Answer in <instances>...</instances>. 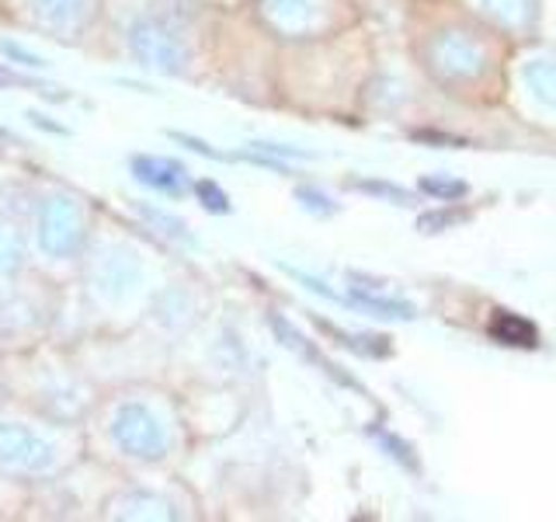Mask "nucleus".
<instances>
[{
  "mask_svg": "<svg viewBox=\"0 0 556 522\" xmlns=\"http://www.w3.org/2000/svg\"><path fill=\"white\" fill-rule=\"evenodd\" d=\"M35 240L49 258H80L87 248V216L74 196L52 191L35 209Z\"/></svg>",
  "mask_w": 556,
  "mask_h": 522,
  "instance_id": "obj_1",
  "label": "nucleus"
},
{
  "mask_svg": "<svg viewBox=\"0 0 556 522\" xmlns=\"http://www.w3.org/2000/svg\"><path fill=\"white\" fill-rule=\"evenodd\" d=\"M109 435L129 460H143V463L164 460L170 449V428L150 405H143V400L118 405L109 422Z\"/></svg>",
  "mask_w": 556,
  "mask_h": 522,
  "instance_id": "obj_2",
  "label": "nucleus"
},
{
  "mask_svg": "<svg viewBox=\"0 0 556 522\" xmlns=\"http://www.w3.org/2000/svg\"><path fill=\"white\" fill-rule=\"evenodd\" d=\"M129 52L139 66L153 70V74H185V66L191 60L185 35L174 28L167 17L161 14H143L129 25Z\"/></svg>",
  "mask_w": 556,
  "mask_h": 522,
  "instance_id": "obj_3",
  "label": "nucleus"
},
{
  "mask_svg": "<svg viewBox=\"0 0 556 522\" xmlns=\"http://www.w3.org/2000/svg\"><path fill=\"white\" fill-rule=\"evenodd\" d=\"M56 463L60 452L46 435L17 422H0V467L4 470L25 477H42L49 470H56Z\"/></svg>",
  "mask_w": 556,
  "mask_h": 522,
  "instance_id": "obj_4",
  "label": "nucleus"
},
{
  "mask_svg": "<svg viewBox=\"0 0 556 522\" xmlns=\"http://www.w3.org/2000/svg\"><path fill=\"white\" fill-rule=\"evenodd\" d=\"M28 14L49 39H80L94 22V0H28Z\"/></svg>",
  "mask_w": 556,
  "mask_h": 522,
  "instance_id": "obj_5",
  "label": "nucleus"
},
{
  "mask_svg": "<svg viewBox=\"0 0 556 522\" xmlns=\"http://www.w3.org/2000/svg\"><path fill=\"white\" fill-rule=\"evenodd\" d=\"M139 278H143V265H139L136 254H129V251L109 248L94 258L91 283L104 300H126V296L139 286Z\"/></svg>",
  "mask_w": 556,
  "mask_h": 522,
  "instance_id": "obj_6",
  "label": "nucleus"
},
{
  "mask_svg": "<svg viewBox=\"0 0 556 522\" xmlns=\"http://www.w3.org/2000/svg\"><path fill=\"white\" fill-rule=\"evenodd\" d=\"M129 171L143 188L156 191V196H167V199H181L191 185L185 164L170 161V157H156V153H136L129 161Z\"/></svg>",
  "mask_w": 556,
  "mask_h": 522,
  "instance_id": "obj_7",
  "label": "nucleus"
},
{
  "mask_svg": "<svg viewBox=\"0 0 556 522\" xmlns=\"http://www.w3.org/2000/svg\"><path fill=\"white\" fill-rule=\"evenodd\" d=\"M112 505H115V515H122V519H170L174 515V505L164 495L143 492V487L118 495Z\"/></svg>",
  "mask_w": 556,
  "mask_h": 522,
  "instance_id": "obj_8",
  "label": "nucleus"
},
{
  "mask_svg": "<svg viewBox=\"0 0 556 522\" xmlns=\"http://www.w3.org/2000/svg\"><path fill=\"white\" fill-rule=\"evenodd\" d=\"M136 213L150 223V231L164 234V237H170V240H178V244H191V240H195V237H191V231H188V223H185V220L170 216V213H164V209H156V206H150V202H136Z\"/></svg>",
  "mask_w": 556,
  "mask_h": 522,
  "instance_id": "obj_9",
  "label": "nucleus"
},
{
  "mask_svg": "<svg viewBox=\"0 0 556 522\" xmlns=\"http://www.w3.org/2000/svg\"><path fill=\"white\" fill-rule=\"evenodd\" d=\"M265 14L282 32H295V28H306L309 4L306 0H265Z\"/></svg>",
  "mask_w": 556,
  "mask_h": 522,
  "instance_id": "obj_10",
  "label": "nucleus"
},
{
  "mask_svg": "<svg viewBox=\"0 0 556 522\" xmlns=\"http://www.w3.org/2000/svg\"><path fill=\"white\" fill-rule=\"evenodd\" d=\"M22 265H25L22 231H14V223L0 220V275H14Z\"/></svg>",
  "mask_w": 556,
  "mask_h": 522,
  "instance_id": "obj_11",
  "label": "nucleus"
},
{
  "mask_svg": "<svg viewBox=\"0 0 556 522\" xmlns=\"http://www.w3.org/2000/svg\"><path fill=\"white\" fill-rule=\"evenodd\" d=\"M491 335L504 345H535V327L529 321L515 318V313H504V310H497Z\"/></svg>",
  "mask_w": 556,
  "mask_h": 522,
  "instance_id": "obj_12",
  "label": "nucleus"
},
{
  "mask_svg": "<svg viewBox=\"0 0 556 522\" xmlns=\"http://www.w3.org/2000/svg\"><path fill=\"white\" fill-rule=\"evenodd\" d=\"M0 87H31V91H42V95L56 98V101H66V95H52V91H56V87H49V84L35 80V77L17 74V70H4V66H0Z\"/></svg>",
  "mask_w": 556,
  "mask_h": 522,
  "instance_id": "obj_13",
  "label": "nucleus"
},
{
  "mask_svg": "<svg viewBox=\"0 0 556 522\" xmlns=\"http://www.w3.org/2000/svg\"><path fill=\"white\" fill-rule=\"evenodd\" d=\"M195 191H199V199L208 213H230V199H226V191L216 182H199Z\"/></svg>",
  "mask_w": 556,
  "mask_h": 522,
  "instance_id": "obj_14",
  "label": "nucleus"
},
{
  "mask_svg": "<svg viewBox=\"0 0 556 522\" xmlns=\"http://www.w3.org/2000/svg\"><path fill=\"white\" fill-rule=\"evenodd\" d=\"M0 52H4L8 60H14L17 66H28V70H42V66H49L39 52H31V49H25V46H17V42H0Z\"/></svg>",
  "mask_w": 556,
  "mask_h": 522,
  "instance_id": "obj_15",
  "label": "nucleus"
},
{
  "mask_svg": "<svg viewBox=\"0 0 556 522\" xmlns=\"http://www.w3.org/2000/svg\"><path fill=\"white\" fill-rule=\"evenodd\" d=\"M28 119L35 122V126L49 129V133H56V136H66V129H63V126H52V122H49V115H42V112H28Z\"/></svg>",
  "mask_w": 556,
  "mask_h": 522,
  "instance_id": "obj_16",
  "label": "nucleus"
}]
</instances>
